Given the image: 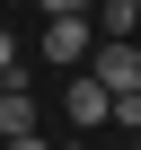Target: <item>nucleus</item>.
Returning <instances> with one entry per match:
<instances>
[{"label":"nucleus","instance_id":"obj_7","mask_svg":"<svg viewBox=\"0 0 141 150\" xmlns=\"http://www.w3.org/2000/svg\"><path fill=\"white\" fill-rule=\"evenodd\" d=\"M9 150H53V141H35V132H27V141H9Z\"/></svg>","mask_w":141,"mask_h":150},{"label":"nucleus","instance_id":"obj_4","mask_svg":"<svg viewBox=\"0 0 141 150\" xmlns=\"http://www.w3.org/2000/svg\"><path fill=\"white\" fill-rule=\"evenodd\" d=\"M27 132H35V97L9 88V97H0V141H27Z\"/></svg>","mask_w":141,"mask_h":150},{"label":"nucleus","instance_id":"obj_5","mask_svg":"<svg viewBox=\"0 0 141 150\" xmlns=\"http://www.w3.org/2000/svg\"><path fill=\"white\" fill-rule=\"evenodd\" d=\"M97 35H141V0H97Z\"/></svg>","mask_w":141,"mask_h":150},{"label":"nucleus","instance_id":"obj_6","mask_svg":"<svg viewBox=\"0 0 141 150\" xmlns=\"http://www.w3.org/2000/svg\"><path fill=\"white\" fill-rule=\"evenodd\" d=\"M44 18H88V0H35Z\"/></svg>","mask_w":141,"mask_h":150},{"label":"nucleus","instance_id":"obj_1","mask_svg":"<svg viewBox=\"0 0 141 150\" xmlns=\"http://www.w3.org/2000/svg\"><path fill=\"white\" fill-rule=\"evenodd\" d=\"M97 44H106V35H97L88 18H44V62H53V71H88Z\"/></svg>","mask_w":141,"mask_h":150},{"label":"nucleus","instance_id":"obj_3","mask_svg":"<svg viewBox=\"0 0 141 150\" xmlns=\"http://www.w3.org/2000/svg\"><path fill=\"white\" fill-rule=\"evenodd\" d=\"M88 71H97V80H106L115 97H132V88H141V44H132V35H106Z\"/></svg>","mask_w":141,"mask_h":150},{"label":"nucleus","instance_id":"obj_2","mask_svg":"<svg viewBox=\"0 0 141 150\" xmlns=\"http://www.w3.org/2000/svg\"><path fill=\"white\" fill-rule=\"evenodd\" d=\"M115 106H123V97L97 80V71H80V80H70V124H80V132H106V124H115Z\"/></svg>","mask_w":141,"mask_h":150},{"label":"nucleus","instance_id":"obj_8","mask_svg":"<svg viewBox=\"0 0 141 150\" xmlns=\"http://www.w3.org/2000/svg\"><path fill=\"white\" fill-rule=\"evenodd\" d=\"M106 150H141V141H106Z\"/></svg>","mask_w":141,"mask_h":150}]
</instances>
